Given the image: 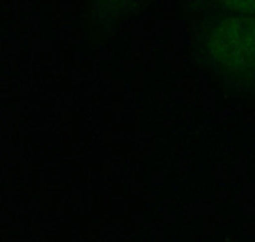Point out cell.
Segmentation results:
<instances>
[{
  "mask_svg": "<svg viewBox=\"0 0 255 242\" xmlns=\"http://www.w3.org/2000/svg\"><path fill=\"white\" fill-rule=\"evenodd\" d=\"M230 9L204 22L200 49L223 81L255 92V12Z\"/></svg>",
  "mask_w": 255,
  "mask_h": 242,
  "instance_id": "6da1fadb",
  "label": "cell"
}]
</instances>
